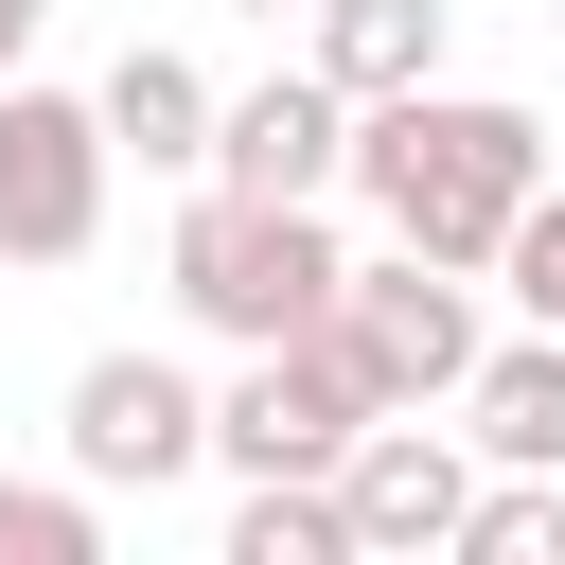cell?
I'll return each instance as SVG.
<instances>
[{"instance_id": "1", "label": "cell", "mask_w": 565, "mask_h": 565, "mask_svg": "<svg viewBox=\"0 0 565 565\" xmlns=\"http://www.w3.org/2000/svg\"><path fill=\"white\" fill-rule=\"evenodd\" d=\"M353 194H371V230L388 247H424V265H494V230L547 194V124L530 106H494V88H371L353 106V159H335Z\"/></svg>"}, {"instance_id": "2", "label": "cell", "mask_w": 565, "mask_h": 565, "mask_svg": "<svg viewBox=\"0 0 565 565\" xmlns=\"http://www.w3.org/2000/svg\"><path fill=\"white\" fill-rule=\"evenodd\" d=\"M335 230H318V194H212L194 177V212H177V318L194 335H230V353H282L318 300H335Z\"/></svg>"}, {"instance_id": "3", "label": "cell", "mask_w": 565, "mask_h": 565, "mask_svg": "<svg viewBox=\"0 0 565 565\" xmlns=\"http://www.w3.org/2000/svg\"><path fill=\"white\" fill-rule=\"evenodd\" d=\"M371 406H459V371H477V265H424V247H388V265H335V300L300 318Z\"/></svg>"}, {"instance_id": "4", "label": "cell", "mask_w": 565, "mask_h": 565, "mask_svg": "<svg viewBox=\"0 0 565 565\" xmlns=\"http://www.w3.org/2000/svg\"><path fill=\"white\" fill-rule=\"evenodd\" d=\"M106 106L88 88H35L0 71V265H88L106 247Z\"/></svg>"}, {"instance_id": "5", "label": "cell", "mask_w": 565, "mask_h": 565, "mask_svg": "<svg viewBox=\"0 0 565 565\" xmlns=\"http://www.w3.org/2000/svg\"><path fill=\"white\" fill-rule=\"evenodd\" d=\"M53 441H71V477H88V494H159V477H194V459H212V388H194L177 353H88V371H71V406H53Z\"/></svg>"}, {"instance_id": "6", "label": "cell", "mask_w": 565, "mask_h": 565, "mask_svg": "<svg viewBox=\"0 0 565 565\" xmlns=\"http://www.w3.org/2000/svg\"><path fill=\"white\" fill-rule=\"evenodd\" d=\"M459 494H477V441L424 424V406H371L353 459H335V512H353V565H441L459 547Z\"/></svg>"}, {"instance_id": "7", "label": "cell", "mask_w": 565, "mask_h": 565, "mask_svg": "<svg viewBox=\"0 0 565 565\" xmlns=\"http://www.w3.org/2000/svg\"><path fill=\"white\" fill-rule=\"evenodd\" d=\"M353 424H371V388H353L318 335L247 353V371L212 388V459H230V477H335V459H353Z\"/></svg>"}, {"instance_id": "8", "label": "cell", "mask_w": 565, "mask_h": 565, "mask_svg": "<svg viewBox=\"0 0 565 565\" xmlns=\"http://www.w3.org/2000/svg\"><path fill=\"white\" fill-rule=\"evenodd\" d=\"M335 159H353V88L300 53V71H265V88H212V194H335Z\"/></svg>"}, {"instance_id": "9", "label": "cell", "mask_w": 565, "mask_h": 565, "mask_svg": "<svg viewBox=\"0 0 565 565\" xmlns=\"http://www.w3.org/2000/svg\"><path fill=\"white\" fill-rule=\"evenodd\" d=\"M459 441H477V477H565V335H547V318H530V335H477Z\"/></svg>"}, {"instance_id": "10", "label": "cell", "mask_w": 565, "mask_h": 565, "mask_svg": "<svg viewBox=\"0 0 565 565\" xmlns=\"http://www.w3.org/2000/svg\"><path fill=\"white\" fill-rule=\"evenodd\" d=\"M88 106H106V159H141V177H194V159H212V71H194V53H159V35H141Z\"/></svg>"}, {"instance_id": "11", "label": "cell", "mask_w": 565, "mask_h": 565, "mask_svg": "<svg viewBox=\"0 0 565 565\" xmlns=\"http://www.w3.org/2000/svg\"><path fill=\"white\" fill-rule=\"evenodd\" d=\"M441 35H459V0H300V53H318L353 106H371V88H424Z\"/></svg>"}, {"instance_id": "12", "label": "cell", "mask_w": 565, "mask_h": 565, "mask_svg": "<svg viewBox=\"0 0 565 565\" xmlns=\"http://www.w3.org/2000/svg\"><path fill=\"white\" fill-rule=\"evenodd\" d=\"M230 565H353L335 477H247V494H230Z\"/></svg>"}, {"instance_id": "13", "label": "cell", "mask_w": 565, "mask_h": 565, "mask_svg": "<svg viewBox=\"0 0 565 565\" xmlns=\"http://www.w3.org/2000/svg\"><path fill=\"white\" fill-rule=\"evenodd\" d=\"M441 565H565V477H477Z\"/></svg>"}, {"instance_id": "14", "label": "cell", "mask_w": 565, "mask_h": 565, "mask_svg": "<svg viewBox=\"0 0 565 565\" xmlns=\"http://www.w3.org/2000/svg\"><path fill=\"white\" fill-rule=\"evenodd\" d=\"M0 565H106V494L88 477H0Z\"/></svg>"}, {"instance_id": "15", "label": "cell", "mask_w": 565, "mask_h": 565, "mask_svg": "<svg viewBox=\"0 0 565 565\" xmlns=\"http://www.w3.org/2000/svg\"><path fill=\"white\" fill-rule=\"evenodd\" d=\"M477 282H512V318H547V335H565V177L494 230V265H477Z\"/></svg>"}, {"instance_id": "16", "label": "cell", "mask_w": 565, "mask_h": 565, "mask_svg": "<svg viewBox=\"0 0 565 565\" xmlns=\"http://www.w3.org/2000/svg\"><path fill=\"white\" fill-rule=\"evenodd\" d=\"M35 18H53V0H0V71H18V53H35Z\"/></svg>"}, {"instance_id": "17", "label": "cell", "mask_w": 565, "mask_h": 565, "mask_svg": "<svg viewBox=\"0 0 565 565\" xmlns=\"http://www.w3.org/2000/svg\"><path fill=\"white\" fill-rule=\"evenodd\" d=\"M230 18H300V0H230Z\"/></svg>"}]
</instances>
